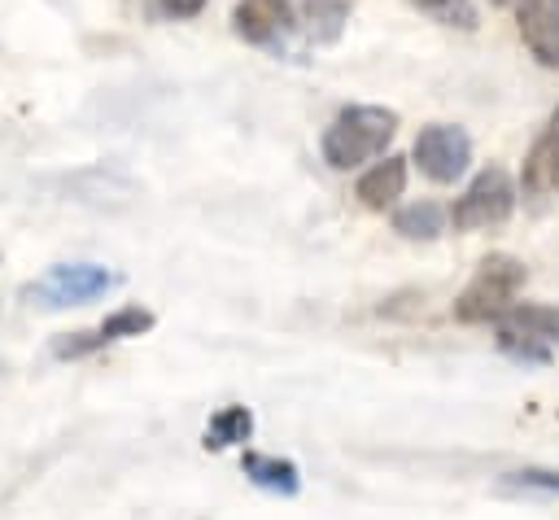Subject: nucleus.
Segmentation results:
<instances>
[{"label":"nucleus","instance_id":"9","mask_svg":"<svg viewBox=\"0 0 559 520\" xmlns=\"http://www.w3.org/2000/svg\"><path fill=\"white\" fill-rule=\"evenodd\" d=\"M520 184H524V192H550V188H559V105H555L546 131L537 135V144L528 149Z\"/></svg>","mask_w":559,"mask_h":520},{"label":"nucleus","instance_id":"8","mask_svg":"<svg viewBox=\"0 0 559 520\" xmlns=\"http://www.w3.org/2000/svg\"><path fill=\"white\" fill-rule=\"evenodd\" d=\"M498 332L550 350V345H559V306H546V302H515V306H507V310L498 315Z\"/></svg>","mask_w":559,"mask_h":520},{"label":"nucleus","instance_id":"17","mask_svg":"<svg viewBox=\"0 0 559 520\" xmlns=\"http://www.w3.org/2000/svg\"><path fill=\"white\" fill-rule=\"evenodd\" d=\"M511 485H524V489H542V494H559V472L550 468H520L507 476Z\"/></svg>","mask_w":559,"mask_h":520},{"label":"nucleus","instance_id":"5","mask_svg":"<svg viewBox=\"0 0 559 520\" xmlns=\"http://www.w3.org/2000/svg\"><path fill=\"white\" fill-rule=\"evenodd\" d=\"M415 166L432 179V184H454L467 162H472V140L463 127L454 122H428L419 135H415V149H411Z\"/></svg>","mask_w":559,"mask_h":520},{"label":"nucleus","instance_id":"10","mask_svg":"<svg viewBox=\"0 0 559 520\" xmlns=\"http://www.w3.org/2000/svg\"><path fill=\"white\" fill-rule=\"evenodd\" d=\"M402 188H406V157H384V162H376L362 179H358V201L367 205V210H389L397 197H402Z\"/></svg>","mask_w":559,"mask_h":520},{"label":"nucleus","instance_id":"11","mask_svg":"<svg viewBox=\"0 0 559 520\" xmlns=\"http://www.w3.org/2000/svg\"><path fill=\"white\" fill-rule=\"evenodd\" d=\"M240 468H245V476H249L258 489H271V494H297V489H301V472H297V463H288V459L245 450Z\"/></svg>","mask_w":559,"mask_h":520},{"label":"nucleus","instance_id":"12","mask_svg":"<svg viewBox=\"0 0 559 520\" xmlns=\"http://www.w3.org/2000/svg\"><path fill=\"white\" fill-rule=\"evenodd\" d=\"M301 17H306V35L314 44H336L349 22V4L345 0H301Z\"/></svg>","mask_w":559,"mask_h":520},{"label":"nucleus","instance_id":"20","mask_svg":"<svg viewBox=\"0 0 559 520\" xmlns=\"http://www.w3.org/2000/svg\"><path fill=\"white\" fill-rule=\"evenodd\" d=\"M411 4H419V9H437L441 0H411Z\"/></svg>","mask_w":559,"mask_h":520},{"label":"nucleus","instance_id":"15","mask_svg":"<svg viewBox=\"0 0 559 520\" xmlns=\"http://www.w3.org/2000/svg\"><path fill=\"white\" fill-rule=\"evenodd\" d=\"M153 328V315L144 310V306H122V310H114L105 323H100V332H105V341H122V336H140V332H148Z\"/></svg>","mask_w":559,"mask_h":520},{"label":"nucleus","instance_id":"1","mask_svg":"<svg viewBox=\"0 0 559 520\" xmlns=\"http://www.w3.org/2000/svg\"><path fill=\"white\" fill-rule=\"evenodd\" d=\"M397 135V114L384 105H349L323 127V162L332 170H354L384 153V144Z\"/></svg>","mask_w":559,"mask_h":520},{"label":"nucleus","instance_id":"14","mask_svg":"<svg viewBox=\"0 0 559 520\" xmlns=\"http://www.w3.org/2000/svg\"><path fill=\"white\" fill-rule=\"evenodd\" d=\"M253 433V415H249V406H223L218 415H210V424H205V450H227V446H236V441H245Z\"/></svg>","mask_w":559,"mask_h":520},{"label":"nucleus","instance_id":"4","mask_svg":"<svg viewBox=\"0 0 559 520\" xmlns=\"http://www.w3.org/2000/svg\"><path fill=\"white\" fill-rule=\"evenodd\" d=\"M109 288H114V271H105L96 262H61L48 275H39L26 288V297L48 306V310H61V306H83V302H92Z\"/></svg>","mask_w":559,"mask_h":520},{"label":"nucleus","instance_id":"13","mask_svg":"<svg viewBox=\"0 0 559 520\" xmlns=\"http://www.w3.org/2000/svg\"><path fill=\"white\" fill-rule=\"evenodd\" d=\"M393 232L406 240H437L445 232V210L437 201H415L393 214Z\"/></svg>","mask_w":559,"mask_h":520},{"label":"nucleus","instance_id":"6","mask_svg":"<svg viewBox=\"0 0 559 520\" xmlns=\"http://www.w3.org/2000/svg\"><path fill=\"white\" fill-rule=\"evenodd\" d=\"M515 31L542 66H559V0H515Z\"/></svg>","mask_w":559,"mask_h":520},{"label":"nucleus","instance_id":"7","mask_svg":"<svg viewBox=\"0 0 559 520\" xmlns=\"http://www.w3.org/2000/svg\"><path fill=\"white\" fill-rule=\"evenodd\" d=\"M293 26L288 0H236L231 4V31L245 44H271Z\"/></svg>","mask_w":559,"mask_h":520},{"label":"nucleus","instance_id":"16","mask_svg":"<svg viewBox=\"0 0 559 520\" xmlns=\"http://www.w3.org/2000/svg\"><path fill=\"white\" fill-rule=\"evenodd\" d=\"M100 345H109L100 328H96V332H66V336L52 341V354H57V358H83V354H92V350H100Z\"/></svg>","mask_w":559,"mask_h":520},{"label":"nucleus","instance_id":"2","mask_svg":"<svg viewBox=\"0 0 559 520\" xmlns=\"http://www.w3.org/2000/svg\"><path fill=\"white\" fill-rule=\"evenodd\" d=\"M520 288H524V262L511 253H489V258H480L467 288L454 297V319H463V323H489L493 319L498 323V315L507 306H515Z\"/></svg>","mask_w":559,"mask_h":520},{"label":"nucleus","instance_id":"21","mask_svg":"<svg viewBox=\"0 0 559 520\" xmlns=\"http://www.w3.org/2000/svg\"><path fill=\"white\" fill-rule=\"evenodd\" d=\"M489 4H507V0H489Z\"/></svg>","mask_w":559,"mask_h":520},{"label":"nucleus","instance_id":"18","mask_svg":"<svg viewBox=\"0 0 559 520\" xmlns=\"http://www.w3.org/2000/svg\"><path fill=\"white\" fill-rule=\"evenodd\" d=\"M432 13H437L441 22H450V26H463V31H472V26H476V13L467 9V0H441Z\"/></svg>","mask_w":559,"mask_h":520},{"label":"nucleus","instance_id":"19","mask_svg":"<svg viewBox=\"0 0 559 520\" xmlns=\"http://www.w3.org/2000/svg\"><path fill=\"white\" fill-rule=\"evenodd\" d=\"M166 17H197L205 9V0H157Z\"/></svg>","mask_w":559,"mask_h":520},{"label":"nucleus","instance_id":"3","mask_svg":"<svg viewBox=\"0 0 559 520\" xmlns=\"http://www.w3.org/2000/svg\"><path fill=\"white\" fill-rule=\"evenodd\" d=\"M511 210H515V184H511V175H507L502 166H485V170L463 188V197L454 201L450 218H454L459 232H476V227H498V223H507Z\"/></svg>","mask_w":559,"mask_h":520}]
</instances>
